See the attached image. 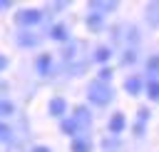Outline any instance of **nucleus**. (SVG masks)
Returning <instances> with one entry per match:
<instances>
[{
    "mask_svg": "<svg viewBox=\"0 0 159 152\" xmlns=\"http://www.w3.org/2000/svg\"><path fill=\"white\" fill-rule=\"evenodd\" d=\"M137 37H139V30H137V27H129V32H127V42H129V45H134V42H137Z\"/></svg>",
    "mask_w": 159,
    "mask_h": 152,
    "instance_id": "412c9836",
    "label": "nucleus"
},
{
    "mask_svg": "<svg viewBox=\"0 0 159 152\" xmlns=\"http://www.w3.org/2000/svg\"><path fill=\"white\" fill-rule=\"evenodd\" d=\"M134 60H137V52H134V50H127V52H124V57H122V62H124V65H132Z\"/></svg>",
    "mask_w": 159,
    "mask_h": 152,
    "instance_id": "4be33fe9",
    "label": "nucleus"
},
{
    "mask_svg": "<svg viewBox=\"0 0 159 152\" xmlns=\"http://www.w3.org/2000/svg\"><path fill=\"white\" fill-rule=\"evenodd\" d=\"M87 25H89L92 30L102 27V12H89V17H87Z\"/></svg>",
    "mask_w": 159,
    "mask_h": 152,
    "instance_id": "4468645a",
    "label": "nucleus"
},
{
    "mask_svg": "<svg viewBox=\"0 0 159 152\" xmlns=\"http://www.w3.org/2000/svg\"><path fill=\"white\" fill-rule=\"evenodd\" d=\"M149 97L152 100H159V80H152L149 82Z\"/></svg>",
    "mask_w": 159,
    "mask_h": 152,
    "instance_id": "6ab92c4d",
    "label": "nucleus"
},
{
    "mask_svg": "<svg viewBox=\"0 0 159 152\" xmlns=\"http://www.w3.org/2000/svg\"><path fill=\"white\" fill-rule=\"evenodd\" d=\"M112 97H114V92H112V87H109V82H94L92 87H89V102L92 105H109L112 102Z\"/></svg>",
    "mask_w": 159,
    "mask_h": 152,
    "instance_id": "f257e3e1",
    "label": "nucleus"
},
{
    "mask_svg": "<svg viewBox=\"0 0 159 152\" xmlns=\"http://www.w3.org/2000/svg\"><path fill=\"white\" fill-rule=\"evenodd\" d=\"M50 35H52L55 42H67V30H65V25H55V27L50 30Z\"/></svg>",
    "mask_w": 159,
    "mask_h": 152,
    "instance_id": "0eeeda50",
    "label": "nucleus"
},
{
    "mask_svg": "<svg viewBox=\"0 0 159 152\" xmlns=\"http://www.w3.org/2000/svg\"><path fill=\"white\" fill-rule=\"evenodd\" d=\"M92 7H94V10H114V7H117V2H114V0H104V2H92Z\"/></svg>",
    "mask_w": 159,
    "mask_h": 152,
    "instance_id": "dca6fc26",
    "label": "nucleus"
},
{
    "mask_svg": "<svg viewBox=\"0 0 159 152\" xmlns=\"http://www.w3.org/2000/svg\"><path fill=\"white\" fill-rule=\"evenodd\" d=\"M15 20H17L20 25H37V22H42V12L35 10V7H30V10H17Z\"/></svg>",
    "mask_w": 159,
    "mask_h": 152,
    "instance_id": "f03ea898",
    "label": "nucleus"
},
{
    "mask_svg": "<svg viewBox=\"0 0 159 152\" xmlns=\"http://www.w3.org/2000/svg\"><path fill=\"white\" fill-rule=\"evenodd\" d=\"M124 90H127L129 95H139V92H142V80H139V77H127Z\"/></svg>",
    "mask_w": 159,
    "mask_h": 152,
    "instance_id": "39448f33",
    "label": "nucleus"
},
{
    "mask_svg": "<svg viewBox=\"0 0 159 152\" xmlns=\"http://www.w3.org/2000/svg\"><path fill=\"white\" fill-rule=\"evenodd\" d=\"M50 65H52V57H50V55H40V57H37V62H35V67H37V72H40V75H45V72L50 70Z\"/></svg>",
    "mask_w": 159,
    "mask_h": 152,
    "instance_id": "1a4fd4ad",
    "label": "nucleus"
},
{
    "mask_svg": "<svg viewBox=\"0 0 159 152\" xmlns=\"http://www.w3.org/2000/svg\"><path fill=\"white\" fill-rule=\"evenodd\" d=\"M5 67H7V60H5V57H2V55H0V72H2V70H5Z\"/></svg>",
    "mask_w": 159,
    "mask_h": 152,
    "instance_id": "b1692460",
    "label": "nucleus"
},
{
    "mask_svg": "<svg viewBox=\"0 0 159 152\" xmlns=\"http://www.w3.org/2000/svg\"><path fill=\"white\" fill-rule=\"evenodd\" d=\"M60 130H62L65 135H75V132L80 130V125H77V120H75V117H65V120L60 122Z\"/></svg>",
    "mask_w": 159,
    "mask_h": 152,
    "instance_id": "20e7f679",
    "label": "nucleus"
},
{
    "mask_svg": "<svg viewBox=\"0 0 159 152\" xmlns=\"http://www.w3.org/2000/svg\"><path fill=\"white\" fill-rule=\"evenodd\" d=\"M109 130H112V132H122V130H124V115H122V112L112 115V120H109Z\"/></svg>",
    "mask_w": 159,
    "mask_h": 152,
    "instance_id": "9d476101",
    "label": "nucleus"
},
{
    "mask_svg": "<svg viewBox=\"0 0 159 152\" xmlns=\"http://www.w3.org/2000/svg\"><path fill=\"white\" fill-rule=\"evenodd\" d=\"M147 70H149V72H159V55L149 57V62H147Z\"/></svg>",
    "mask_w": 159,
    "mask_h": 152,
    "instance_id": "aec40b11",
    "label": "nucleus"
},
{
    "mask_svg": "<svg viewBox=\"0 0 159 152\" xmlns=\"http://www.w3.org/2000/svg\"><path fill=\"white\" fill-rule=\"evenodd\" d=\"M72 55H75V45H70V47H67V50H65V60H70V57H72Z\"/></svg>",
    "mask_w": 159,
    "mask_h": 152,
    "instance_id": "5701e85b",
    "label": "nucleus"
},
{
    "mask_svg": "<svg viewBox=\"0 0 159 152\" xmlns=\"http://www.w3.org/2000/svg\"><path fill=\"white\" fill-rule=\"evenodd\" d=\"M75 120H77V125L80 127H89V110L87 107H77V112H75Z\"/></svg>",
    "mask_w": 159,
    "mask_h": 152,
    "instance_id": "423d86ee",
    "label": "nucleus"
},
{
    "mask_svg": "<svg viewBox=\"0 0 159 152\" xmlns=\"http://www.w3.org/2000/svg\"><path fill=\"white\" fill-rule=\"evenodd\" d=\"M0 142H12V130L5 122H0Z\"/></svg>",
    "mask_w": 159,
    "mask_h": 152,
    "instance_id": "2eb2a0df",
    "label": "nucleus"
},
{
    "mask_svg": "<svg viewBox=\"0 0 159 152\" xmlns=\"http://www.w3.org/2000/svg\"><path fill=\"white\" fill-rule=\"evenodd\" d=\"M17 42H20L22 47H32V45H37V42H40V37H37V35H32V32H22V35L17 37Z\"/></svg>",
    "mask_w": 159,
    "mask_h": 152,
    "instance_id": "6e6552de",
    "label": "nucleus"
},
{
    "mask_svg": "<svg viewBox=\"0 0 159 152\" xmlns=\"http://www.w3.org/2000/svg\"><path fill=\"white\" fill-rule=\"evenodd\" d=\"M94 60H97L99 65H104V62L109 60V50H107V47H99V50L94 52Z\"/></svg>",
    "mask_w": 159,
    "mask_h": 152,
    "instance_id": "f3484780",
    "label": "nucleus"
},
{
    "mask_svg": "<svg viewBox=\"0 0 159 152\" xmlns=\"http://www.w3.org/2000/svg\"><path fill=\"white\" fill-rule=\"evenodd\" d=\"M65 110H67V102H65L62 97H55V100L50 102V115H52V117H62Z\"/></svg>",
    "mask_w": 159,
    "mask_h": 152,
    "instance_id": "7ed1b4c3",
    "label": "nucleus"
},
{
    "mask_svg": "<svg viewBox=\"0 0 159 152\" xmlns=\"http://www.w3.org/2000/svg\"><path fill=\"white\" fill-rule=\"evenodd\" d=\"M147 17H149V22H152V25H157V22H159V2H152V5H149Z\"/></svg>",
    "mask_w": 159,
    "mask_h": 152,
    "instance_id": "f8f14e48",
    "label": "nucleus"
},
{
    "mask_svg": "<svg viewBox=\"0 0 159 152\" xmlns=\"http://www.w3.org/2000/svg\"><path fill=\"white\" fill-rule=\"evenodd\" d=\"M32 152H50L47 147H32Z\"/></svg>",
    "mask_w": 159,
    "mask_h": 152,
    "instance_id": "393cba45",
    "label": "nucleus"
},
{
    "mask_svg": "<svg viewBox=\"0 0 159 152\" xmlns=\"http://www.w3.org/2000/svg\"><path fill=\"white\" fill-rule=\"evenodd\" d=\"M72 152H89V142H87L84 137H77V140L72 142Z\"/></svg>",
    "mask_w": 159,
    "mask_h": 152,
    "instance_id": "ddd939ff",
    "label": "nucleus"
},
{
    "mask_svg": "<svg viewBox=\"0 0 159 152\" xmlns=\"http://www.w3.org/2000/svg\"><path fill=\"white\" fill-rule=\"evenodd\" d=\"M147 117H149V112H147V110H139V117H137V125H134V132H137V135L144 132V122H147Z\"/></svg>",
    "mask_w": 159,
    "mask_h": 152,
    "instance_id": "9b49d317",
    "label": "nucleus"
},
{
    "mask_svg": "<svg viewBox=\"0 0 159 152\" xmlns=\"http://www.w3.org/2000/svg\"><path fill=\"white\" fill-rule=\"evenodd\" d=\"M12 105L7 102V100H0V117H7V115H12Z\"/></svg>",
    "mask_w": 159,
    "mask_h": 152,
    "instance_id": "a211bd4d",
    "label": "nucleus"
}]
</instances>
